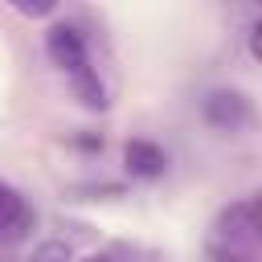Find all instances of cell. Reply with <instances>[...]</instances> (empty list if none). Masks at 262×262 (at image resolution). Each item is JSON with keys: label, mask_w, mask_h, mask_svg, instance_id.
Masks as SVG:
<instances>
[{"label": "cell", "mask_w": 262, "mask_h": 262, "mask_svg": "<svg viewBox=\"0 0 262 262\" xmlns=\"http://www.w3.org/2000/svg\"><path fill=\"white\" fill-rule=\"evenodd\" d=\"M70 258H74L70 242H41L33 250V262H70Z\"/></svg>", "instance_id": "cell-6"}, {"label": "cell", "mask_w": 262, "mask_h": 262, "mask_svg": "<svg viewBox=\"0 0 262 262\" xmlns=\"http://www.w3.org/2000/svg\"><path fill=\"white\" fill-rule=\"evenodd\" d=\"M45 49H49L53 66H61V70H70V74L78 78V90H82V102H86V106H106L102 82H98L94 70L86 66V45H82V33H78L74 25H53L49 37H45Z\"/></svg>", "instance_id": "cell-1"}, {"label": "cell", "mask_w": 262, "mask_h": 262, "mask_svg": "<svg viewBox=\"0 0 262 262\" xmlns=\"http://www.w3.org/2000/svg\"><path fill=\"white\" fill-rule=\"evenodd\" d=\"M82 262H115L111 254H90V258H82Z\"/></svg>", "instance_id": "cell-8"}, {"label": "cell", "mask_w": 262, "mask_h": 262, "mask_svg": "<svg viewBox=\"0 0 262 262\" xmlns=\"http://www.w3.org/2000/svg\"><path fill=\"white\" fill-rule=\"evenodd\" d=\"M205 119L213 127H221V131H233V127H242L250 119V102L237 90H213L205 98Z\"/></svg>", "instance_id": "cell-4"}, {"label": "cell", "mask_w": 262, "mask_h": 262, "mask_svg": "<svg viewBox=\"0 0 262 262\" xmlns=\"http://www.w3.org/2000/svg\"><path fill=\"white\" fill-rule=\"evenodd\" d=\"M254 233H258V201L246 196V201L229 205V209L217 217V225H213V246H217V254H225L229 246L254 242Z\"/></svg>", "instance_id": "cell-2"}, {"label": "cell", "mask_w": 262, "mask_h": 262, "mask_svg": "<svg viewBox=\"0 0 262 262\" xmlns=\"http://www.w3.org/2000/svg\"><path fill=\"white\" fill-rule=\"evenodd\" d=\"M20 12H29V16H41V12H53V0H41V4H16Z\"/></svg>", "instance_id": "cell-7"}, {"label": "cell", "mask_w": 262, "mask_h": 262, "mask_svg": "<svg viewBox=\"0 0 262 262\" xmlns=\"http://www.w3.org/2000/svg\"><path fill=\"white\" fill-rule=\"evenodd\" d=\"M123 160H127L131 176H143V180L160 176V172H164V164H168L164 147H156L151 139H131V143L123 147Z\"/></svg>", "instance_id": "cell-5"}, {"label": "cell", "mask_w": 262, "mask_h": 262, "mask_svg": "<svg viewBox=\"0 0 262 262\" xmlns=\"http://www.w3.org/2000/svg\"><path fill=\"white\" fill-rule=\"evenodd\" d=\"M33 229V209L8 184H0V242H20Z\"/></svg>", "instance_id": "cell-3"}]
</instances>
